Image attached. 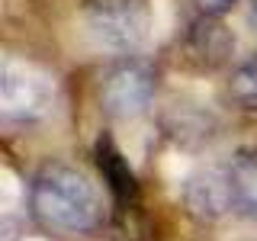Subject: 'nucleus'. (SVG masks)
<instances>
[{
    "instance_id": "nucleus-1",
    "label": "nucleus",
    "mask_w": 257,
    "mask_h": 241,
    "mask_svg": "<svg viewBox=\"0 0 257 241\" xmlns=\"http://www.w3.org/2000/svg\"><path fill=\"white\" fill-rule=\"evenodd\" d=\"M32 212L55 231L90 235L103 225V199L84 171L52 161L32 180Z\"/></svg>"
},
{
    "instance_id": "nucleus-2",
    "label": "nucleus",
    "mask_w": 257,
    "mask_h": 241,
    "mask_svg": "<svg viewBox=\"0 0 257 241\" xmlns=\"http://www.w3.org/2000/svg\"><path fill=\"white\" fill-rule=\"evenodd\" d=\"M148 0H87V26L96 42L116 52H132L148 36Z\"/></svg>"
},
{
    "instance_id": "nucleus-3",
    "label": "nucleus",
    "mask_w": 257,
    "mask_h": 241,
    "mask_svg": "<svg viewBox=\"0 0 257 241\" xmlns=\"http://www.w3.org/2000/svg\"><path fill=\"white\" fill-rule=\"evenodd\" d=\"M158 90V74L148 61L125 58L103 74L100 80V106L116 119L139 116L151 106Z\"/></svg>"
},
{
    "instance_id": "nucleus-4",
    "label": "nucleus",
    "mask_w": 257,
    "mask_h": 241,
    "mask_svg": "<svg viewBox=\"0 0 257 241\" xmlns=\"http://www.w3.org/2000/svg\"><path fill=\"white\" fill-rule=\"evenodd\" d=\"M55 77H48L45 71L32 68L23 61H10L4 68V80H0V103H4V116L7 119H39L52 109V96H55Z\"/></svg>"
},
{
    "instance_id": "nucleus-5",
    "label": "nucleus",
    "mask_w": 257,
    "mask_h": 241,
    "mask_svg": "<svg viewBox=\"0 0 257 241\" xmlns=\"http://www.w3.org/2000/svg\"><path fill=\"white\" fill-rule=\"evenodd\" d=\"M187 55L199 68H222L228 61V55L235 52V36L228 32L225 23H219V16H199L187 32Z\"/></svg>"
},
{
    "instance_id": "nucleus-6",
    "label": "nucleus",
    "mask_w": 257,
    "mask_h": 241,
    "mask_svg": "<svg viewBox=\"0 0 257 241\" xmlns=\"http://www.w3.org/2000/svg\"><path fill=\"white\" fill-rule=\"evenodd\" d=\"M96 167H100L103 180H106V190L116 199V209L139 206V180H135V171L128 167V161L122 158V151L116 148V142L109 135H100V142H96Z\"/></svg>"
},
{
    "instance_id": "nucleus-7",
    "label": "nucleus",
    "mask_w": 257,
    "mask_h": 241,
    "mask_svg": "<svg viewBox=\"0 0 257 241\" xmlns=\"http://www.w3.org/2000/svg\"><path fill=\"white\" fill-rule=\"evenodd\" d=\"M187 203L196 215H219L225 209L235 206V199H231V187H228V174L219 177V174H206V177H196V180H190L187 187Z\"/></svg>"
},
{
    "instance_id": "nucleus-8",
    "label": "nucleus",
    "mask_w": 257,
    "mask_h": 241,
    "mask_svg": "<svg viewBox=\"0 0 257 241\" xmlns=\"http://www.w3.org/2000/svg\"><path fill=\"white\" fill-rule=\"evenodd\" d=\"M225 174H228L235 206L257 219V151H241Z\"/></svg>"
},
{
    "instance_id": "nucleus-9",
    "label": "nucleus",
    "mask_w": 257,
    "mask_h": 241,
    "mask_svg": "<svg viewBox=\"0 0 257 241\" xmlns=\"http://www.w3.org/2000/svg\"><path fill=\"white\" fill-rule=\"evenodd\" d=\"M228 93H231V100H235L241 109H251V112L257 109V52L231 71Z\"/></svg>"
},
{
    "instance_id": "nucleus-10",
    "label": "nucleus",
    "mask_w": 257,
    "mask_h": 241,
    "mask_svg": "<svg viewBox=\"0 0 257 241\" xmlns=\"http://www.w3.org/2000/svg\"><path fill=\"white\" fill-rule=\"evenodd\" d=\"M193 4L199 7V13H203V16H222V13H228L238 0H193Z\"/></svg>"
},
{
    "instance_id": "nucleus-11",
    "label": "nucleus",
    "mask_w": 257,
    "mask_h": 241,
    "mask_svg": "<svg viewBox=\"0 0 257 241\" xmlns=\"http://www.w3.org/2000/svg\"><path fill=\"white\" fill-rule=\"evenodd\" d=\"M247 23H251V26H254V32H257V0L251 4V13H247Z\"/></svg>"
}]
</instances>
